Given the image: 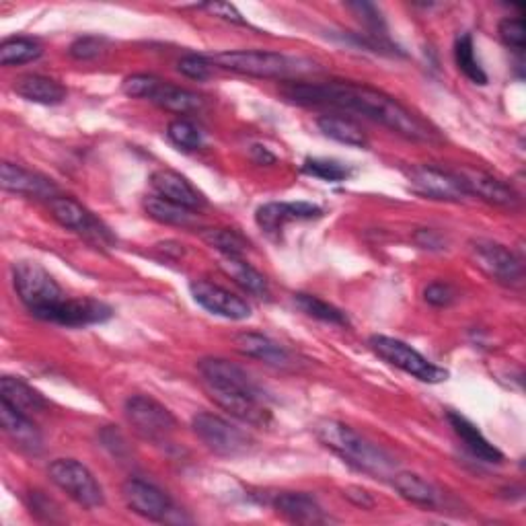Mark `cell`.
Here are the masks:
<instances>
[{"mask_svg": "<svg viewBox=\"0 0 526 526\" xmlns=\"http://www.w3.org/2000/svg\"><path fill=\"white\" fill-rule=\"evenodd\" d=\"M303 171L327 183H340L350 177V169L346 165L337 163V161H327V159H307L303 165Z\"/></svg>", "mask_w": 526, "mask_h": 526, "instance_id": "obj_36", "label": "cell"}, {"mask_svg": "<svg viewBox=\"0 0 526 526\" xmlns=\"http://www.w3.org/2000/svg\"><path fill=\"white\" fill-rule=\"evenodd\" d=\"M198 372H200L206 389L239 391V393L266 397L241 366L224 360V358H202L198 362Z\"/></svg>", "mask_w": 526, "mask_h": 526, "instance_id": "obj_13", "label": "cell"}, {"mask_svg": "<svg viewBox=\"0 0 526 526\" xmlns=\"http://www.w3.org/2000/svg\"><path fill=\"white\" fill-rule=\"evenodd\" d=\"M114 311L95 298H64L58 307L48 311L42 321H50L66 327H85L107 321Z\"/></svg>", "mask_w": 526, "mask_h": 526, "instance_id": "obj_16", "label": "cell"}, {"mask_svg": "<svg viewBox=\"0 0 526 526\" xmlns=\"http://www.w3.org/2000/svg\"><path fill=\"white\" fill-rule=\"evenodd\" d=\"M13 284L21 303L33 317L42 319L66 298L64 290L37 261H19L13 266Z\"/></svg>", "mask_w": 526, "mask_h": 526, "instance_id": "obj_4", "label": "cell"}, {"mask_svg": "<svg viewBox=\"0 0 526 526\" xmlns=\"http://www.w3.org/2000/svg\"><path fill=\"white\" fill-rule=\"evenodd\" d=\"M222 270L227 272L245 292L257 298L270 296V284L266 276L259 274L255 268H251L243 257H224L222 255Z\"/></svg>", "mask_w": 526, "mask_h": 526, "instance_id": "obj_28", "label": "cell"}, {"mask_svg": "<svg viewBox=\"0 0 526 526\" xmlns=\"http://www.w3.org/2000/svg\"><path fill=\"white\" fill-rule=\"evenodd\" d=\"M161 83L163 81L153 77V74H132V77H128L122 83V91H124V95L132 97V99H150L153 101Z\"/></svg>", "mask_w": 526, "mask_h": 526, "instance_id": "obj_38", "label": "cell"}, {"mask_svg": "<svg viewBox=\"0 0 526 526\" xmlns=\"http://www.w3.org/2000/svg\"><path fill=\"white\" fill-rule=\"evenodd\" d=\"M122 498L134 514L148 520H165L167 514L173 510V502L163 490L136 477L128 479L122 485Z\"/></svg>", "mask_w": 526, "mask_h": 526, "instance_id": "obj_14", "label": "cell"}, {"mask_svg": "<svg viewBox=\"0 0 526 526\" xmlns=\"http://www.w3.org/2000/svg\"><path fill=\"white\" fill-rule=\"evenodd\" d=\"M167 136L175 146H179L183 150H198L202 146L200 130L187 120L171 122L167 128Z\"/></svg>", "mask_w": 526, "mask_h": 526, "instance_id": "obj_37", "label": "cell"}, {"mask_svg": "<svg viewBox=\"0 0 526 526\" xmlns=\"http://www.w3.org/2000/svg\"><path fill=\"white\" fill-rule=\"evenodd\" d=\"M202 239L224 257H243L247 251V241L231 229H206Z\"/></svg>", "mask_w": 526, "mask_h": 526, "instance_id": "obj_35", "label": "cell"}, {"mask_svg": "<svg viewBox=\"0 0 526 526\" xmlns=\"http://www.w3.org/2000/svg\"><path fill=\"white\" fill-rule=\"evenodd\" d=\"M13 91L25 101L40 105H58L66 99V89L42 74H23L13 85Z\"/></svg>", "mask_w": 526, "mask_h": 526, "instance_id": "obj_25", "label": "cell"}, {"mask_svg": "<svg viewBox=\"0 0 526 526\" xmlns=\"http://www.w3.org/2000/svg\"><path fill=\"white\" fill-rule=\"evenodd\" d=\"M50 212L64 229H70L72 233H79L99 245L114 243V235L109 233V229L103 227V224L74 198H68V196L52 198Z\"/></svg>", "mask_w": 526, "mask_h": 526, "instance_id": "obj_11", "label": "cell"}, {"mask_svg": "<svg viewBox=\"0 0 526 526\" xmlns=\"http://www.w3.org/2000/svg\"><path fill=\"white\" fill-rule=\"evenodd\" d=\"M319 216H323V210L311 202H270L257 208L255 222L263 233L278 235L288 222L313 220Z\"/></svg>", "mask_w": 526, "mask_h": 526, "instance_id": "obj_18", "label": "cell"}, {"mask_svg": "<svg viewBox=\"0 0 526 526\" xmlns=\"http://www.w3.org/2000/svg\"><path fill=\"white\" fill-rule=\"evenodd\" d=\"M235 346L243 356L255 358V360L268 364V366H274V368L294 366L292 354L284 346L274 342L272 337H268V335L241 333L235 337Z\"/></svg>", "mask_w": 526, "mask_h": 526, "instance_id": "obj_21", "label": "cell"}, {"mask_svg": "<svg viewBox=\"0 0 526 526\" xmlns=\"http://www.w3.org/2000/svg\"><path fill=\"white\" fill-rule=\"evenodd\" d=\"M348 9L354 11L356 17L360 21H364L374 33L383 35L381 29L385 27V21H383V15H381V11L377 7L370 5V3H352V5H348Z\"/></svg>", "mask_w": 526, "mask_h": 526, "instance_id": "obj_43", "label": "cell"}, {"mask_svg": "<svg viewBox=\"0 0 526 526\" xmlns=\"http://www.w3.org/2000/svg\"><path fill=\"white\" fill-rule=\"evenodd\" d=\"M42 46L27 40V37H11V40H5L3 46H0V64L3 66H19L33 62L42 56Z\"/></svg>", "mask_w": 526, "mask_h": 526, "instance_id": "obj_34", "label": "cell"}, {"mask_svg": "<svg viewBox=\"0 0 526 526\" xmlns=\"http://www.w3.org/2000/svg\"><path fill=\"white\" fill-rule=\"evenodd\" d=\"M315 436L331 453L362 473H368L372 477H387L393 471L395 463L381 446H374L370 440L362 438L354 428L342 422H317Z\"/></svg>", "mask_w": 526, "mask_h": 526, "instance_id": "obj_2", "label": "cell"}, {"mask_svg": "<svg viewBox=\"0 0 526 526\" xmlns=\"http://www.w3.org/2000/svg\"><path fill=\"white\" fill-rule=\"evenodd\" d=\"M282 93L300 105H333L383 124L385 128L393 130L395 134L416 140V142H430L436 134L430 126L420 120L416 114H411L407 107H403L397 99L385 95L366 85L354 83H288Z\"/></svg>", "mask_w": 526, "mask_h": 526, "instance_id": "obj_1", "label": "cell"}, {"mask_svg": "<svg viewBox=\"0 0 526 526\" xmlns=\"http://www.w3.org/2000/svg\"><path fill=\"white\" fill-rule=\"evenodd\" d=\"M190 292L196 303L212 315L231 321H245L251 317V305L247 300L218 284H212L208 280H194L190 284Z\"/></svg>", "mask_w": 526, "mask_h": 526, "instance_id": "obj_12", "label": "cell"}, {"mask_svg": "<svg viewBox=\"0 0 526 526\" xmlns=\"http://www.w3.org/2000/svg\"><path fill=\"white\" fill-rule=\"evenodd\" d=\"M498 33L502 37V42L516 50V52H522L524 50V37H526V31H524V21L520 17L516 19H504L498 27Z\"/></svg>", "mask_w": 526, "mask_h": 526, "instance_id": "obj_41", "label": "cell"}, {"mask_svg": "<svg viewBox=\"0 0 526 526\" xmlns=\"http://www.w3.org/2000/svg\"><path fill=\"white\" fill-rule=\"evenodd\" d=\"M153 103L159 105L161 109H167V111H173V114L183 116V114H194V111L202 109L204 99L190 89H181V87H175L163 81L153 97Z\"/></svg>", "mask_w": 526, "mask_h": 526, "instance_id": "obj_29", "label": "cell"}, {"mask_svg": "<svg viewBox=\"0 0 526 526\" xmlns=\"http://www.w3.org/2000/svg\"><path fill=\"white\" fill-rule=\"evenodd\" d=\"M0 422H3L5 434L11 438V442L21 448L23 453L29 455H40L44 438L37 430V426L27 418V413L15 409L7 401H0Z\"/></svg>", "mask_w": 526, "mask_h": 526, "instance_id": "obj_19", "label": "cell"}, {"mask_svg": "<svg viewBox=\"0 0 526 526\" xmlns=\"http://www.w3.org/2000/svg\"><path fill=\"white\" fill-rule=\"evenodd\" d=\"M144 210L153 220L161 224H173V227H190L196 220L194 210L173 204L161 196H148L144 200Z\"/></svg>", "mask_w": 526, "mask_h": 526, "instance_id": "obj_30", "label": "cell"}, {"mask_svg": "<svg viewBox=\"0 0 526 526\" xmlns=\"http://www.w3.org/2000/svg\"><path fill=\"white\" fill-rule=\"evenodd\" d=\"M294 305L305 315H309L317 321L331 323V325H348L346 313H342L337 307L325 303V300H321L313 294H294Z\"/></svg>", "mask_w": 526, "mask_h": 526, "instance_id": "obj_33", "label": "cell"}, {"mask_svg": "<svg viewBox=\"0 0 526 526\" xmlns=\"http://www.w3.org/2000/svg\"><path fill=\"white\" fill-rule=\"evenodd\" d=\"M411 187L420 196L442 202H463L469 198L467 187L455 171L440 169L434 165H420L409 173Z\"/></svg>", "mask_w": 526, "mask_h": 526, "instance_id": "obj_10", "label": "cell"}, {"mask_svg": "<svg viewBox=\"0 0 526 526\" xmlns=\"http://www.w3.org/2000/svg\"><path fill=\"white\" fill-rule=\"evenodd\" d=\"M424 300L432 307L444 309L450 307L457 300V290L446 284V282H432L426 290H424Z\"/></svg>", "mask_w": 526, "mask_h": 526, "instance_id": "obj_42", "label": "cell"}, {"mask_svg": "<svg viewBox=\"0 0 526 526\" xmlns=\"http://www.w3.org/2000/svg\"><path fill=\"white\" fill-rule=\"evenodd\" d=\"M319 130L335 140V142H342V144H348V146H356V148H364L368 144L362 128L358 124H354L352 120H346V118H335V116H325L317 122Z\"/></svg>", "mask_w": 526, "mask_h": 526, "instance_id": "obj_31", "label": "cell"}, {"mask_svg": "<svg viewBox=\"0 0 526 526\" xmlns=\"http://www.w3.org/2000/svg\"><path fill=\"white\" fill-rule=\"evenodd\" d=\"M0 401H7L23 413H37L48 407V401L40 391L15 377H3L0 381Z\"/></svg>", "mask_w": 526, "mask_h": 526, "instance_id": "obj_26", "label": "cell"}, {"mask_svg": "<svg viewBox=\"0 0 526 526\" xmlns=\"http://www.w3.org/2000/svg\"><path fill=\"white\" fill-rule=\"evenodd\" d=\"M370 348L379 358H383L387 364L403 370L409 377L418 379L428 385L444 383L448 379V372L436 364H432L426 356H422L418 350H413L401 340L387 335H372L370 337Z\"/></svg>", "mask_w": 526, "mask_h": 526, "instance_id": "obj_5", "label": "cell"}, {"mask_svg": "<svg viewBox=\"0 0 526 526\" xmlns=\"http://www.w3.org/2000/svg\"><path fill=\"white\" fill-rule=\"evenodd\" d=\"M448 422L450 426H453L455 434L463 440V444L467 446L469 453L479 459L481 463H502L504 461V455L500 453V450L490 444V440H487L467 418L459 416V413L455 411H448Z\"/></svg>", "mask_w": 526, "mask_h": 526, "instance_id": "obj_24", "label": "cell"}, {"mask_svg": "<svg viewBox=\"0 0 526 526\" xmlns=\"http://www.w3.org/2000/svg\"><path fill=\"white\" fill-rule=\"evenodd\" d=\"M105 50V40L103 37H97V35H85V37H79V40H74L72 46L68 48V54L74 58V60H95L103 54Z\"/></svg>", "mask_w": 526, "mask_h": 526, "instance_id": "obj_40", "label": "cell"}, {"mask_svg": "<svg viewBox=\"0 0 526 526\" xmlns=\"http://www.w3.org/2000/svg\"><path fill=\"white\" fill-rule=\"evenodd\" d=\"M469 251L475 266L496 282L506 286L520 284L522 263L508 247L490 239H473L469 243Z\"/></svg>", "mask_w": 526, "mask_h": 526, "instance_id": "obj_9", "label": "cell"}, {"mask_svg": "<svg viewBox=\"0 0 526 526\" xmlns=\"http://www.w3.org/2000/svg\"><path fill=\"white\" fill-rule=\"evenodd\" d=\"M206 391L218 407L229 411L233 418L249 426L266 428L272 422V411L266 403V397H257L239 391H222V389H206Z\"/></svg>", "mask_w": 526, "mask_h": 526, "instance_id": "obj_15", "label": "cell"}, {"mask_svg": "<svg viewBox=\"0 0 526 526\" xmlns=\"http://www.w3.org/2000/svg\"><path fill=\"white\" fill-rule=\"evenodd\" d=\"M455 173L461 177L469 196H477L487 204L502 206V208H516L520 202L518 194L514 192V187H510L508 183H504L502 179L490 173L471 169V167H463Z\"/></svg>", "mask_w": 526, "mask_h": 526, "instance_id": "obj_17", "label": "cell"}, {"mask_svg": "<svg viewBox=\"0 0 526 526\" xmlns=\"http://www.w3.org/2000/svg\"><path fill=\"white\" fill-rule=\"evenodd\" d=\"M455 60L459 70L465 74V77L475 83V85H487V74L481 68L479 60L475 58V46H473V37L469 33H463L457 37L455 42Z\"/></svg>", "mask_w": 526, "mask_h": 526, "instance_id": "obj_32", "label": "cell"}, {"mask_svg": "<svg viewBox=\"0 0 526 526\" xmlns=\"http://www.w3.org/2000/svg\"><path fill=\"white\" fill-rule=\"evenodd\" d=\"M0 183L7 192L23 194V196H35V198H56V187L48 179L35 175L19 165L3 163V171H0Z\"/></svg>", "mask_w": 526, "mask_h": 526, "instance_id": "obj_22", "label": "cell"}, {"mask_svg": "<svg viewBox=\"0 0 526 526\" xmlns=\"http://www.w3.org/2000/svg\"><path fill=\"white\" fill-rule=\"evenodd\" d=\"M200 9L208 11L214 17H220L224 21H231L235 25H245L247 21L243 19V15L231 5V3H208V5H200Z\"/></svg>", "mask_w": 526, "mask_h": 526, "instance_id": "obj_44", "label": "cell"}, {"mask_svg": "<svg viewBox=\"0 0 526 526\" xmlns=\"http://www.w3.org/2000/svg\"><path fill=\"white\" fill-rule=\"evenodd\" d=\"M150 183H153L155 192L179 206H185L190 210H198L206 204L204 196L196 190V187L187 181L183 175L171 171V169H159L150 175Z\"/></svg>", "mask_w": 526, "mask_h": 526, "instance_id": "obj_20", "label": "cell"}, {"mask_svg": "<svg viewBox=\"0 0 526 526\" xmlns=\"http://www.w3.org/2000/svg\"><path fill=\"white\" fill-rule=\"evenodd\" d=\"M251 159L257 165H274L276 163V157L270 153L266 146H261V144H253L251 146Z\"/></svg>", "mask_w": 526, "mask_h": 526, "instance_id": "obj_46", "label": "cell"}, {"mask_svg": "<svg viewBox=\"0 0 526 526\" xmlns=\"http://www.w3.org/2000/svg\"><path fill=\"white\" fill-rule=\"evenodd\" d=\"M393 487L399 492L401 498H405L411 504H418L424 508H436L440 502L436 487L416 473H395Z\"/></svg>", "mask_w": 526, "mask_h": 526, "instance_id": "obj_27", "label": "cell"}, {"mask_svg": "<svg viewBox=\"0 0 526 526\" xmlns=\"http://www.w3.org/2000/svg\"><path fill=\"white\" fill-rule=\"evenodd\" d=\"M48 475L52 483L79 506L93 510L105 504L103 487L83 463L74 459H56L48 467Z\"/></svg>", "mask_w": 526, "mask_h": 526, "instance_id": "obj_6", "label": "cell"}, {"mask_svg": "<svg viewBox=\"0 0 526 526\" xmlns=\"http://www.w3.org/2000/svg\"><path fill=\"white\" fill-rule=\"evenodd\" d=\"M177 70L187 79L194 81H206L212 77V62L206 56L198 54H187L177 62Z\"/></svg>", "mask_w": 526, "mask_h": 526, "instance_id": "obj_39", "label": "cell"}, {"mask_svg": "<svg viewBox=\"0 0 526 526\" xmlns=\"http://www.w3.org/2000/svg\"><path fill=\"white\" fill-rule=\"evenodd\" d=\"M124 411L136 434H140L144 440L163 442L177 430L173 413L153 397L132 395L128 397Z\"/></svg>", "mask_w": 526, "mask_h": 526, "instance_id": "obj_8", "label": "cell"}, {"mask_svg": "<svg viewBox=\"0 0 526 526\" xmlns=\"http://www.w3.org/2000/svg\"><path fill=\"white\" fill-rule=\"evenodd\" d=\"M274 508L286 520L296 524H321L327 516L319 502L305 492H284L274 498Z\"/></svg>", "mask_w": 526, "mask_h": 526, "instance_id": "obj_23", "label": "cell"}, {"mask_svg": "<svg viewBox=\"0 0 526 526\" xmlns=\"http://www.w3.org/2000/svg\"><path fill=\"white\" fill-rule=\"evenodd\" d=\"M344 496H346V498H348L352 504L360 506L362 510L374 508V500H372V496H370L368 492L360 490V487H348V490L344 492Z\"/></svg>", "mask_w": 526, "mask_h": 526, "instance_id": "obj_45", "label": "cell"}, {"mask_svg": "<svg viewBox=\"0 0 526 526\" xmlns=\"http://www.w3.org/2000/svg\"><path fill=\"white\" fill-rule=\"evenodd\" d=\"M196 436L220 457H241L253 448V438L214 413H198L192 422Z\"/></svg>", "mask_w": 526, "mask_h": 526, "instance_id": "obj_7", "label": "cell"}, {"mask_svg": "<svg viewBox=\"0 0 526 526\" xmlns=\"http://www.w3.org/2000/svg\"><path fill=\"white\" fill-rule=\"evenodd\" d=\"M210 62L237 74H247L255 79H294L311 72L315 66L309 60L292 58L280 52L263 50H229L210 56Z\"/></svg>", "mask_w": 526, "mask_h": 526, "instance_id": "obj_3", "label": "cell"}]
</instances>
